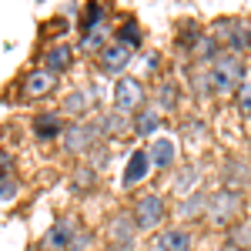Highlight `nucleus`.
Here are the masks:
<instances>
[{
	"instance_id": "11",
	"label": "nucleus",
	"mask_w": 251,
	"mask_h": 251,
	"mask_svg": "<svg viewBox=\"0 0 251 251\" xmlns=\"http://www.w3.org/2000/svg\"><path fill=\"white\" fill-rule=\"evenodd\" d=\"M174 157H177V148H174L171 137H157L154 144H151V164L154 168L168 171V168H174Z\"/></svg>"
},
{
	"instance_id": "5",
	"label": "nucleus",
	"mask_w": 251,
	"mask_h": 251,
	"mask_svg": "<svg viewBox=\"0 0 251 251\" xmlns=\"http://www.w3.org/2000/svg\"><path fill=\"white\" fill-rule=\"evenodd\" d=\"M134 221H137V228H157V225L164 221V201H161L157 194H144V198H137Z\"/></svg>"
},
{
	"instance_id": "23",
	"label": "nucleus",
	"mask_w": 251,
	"mask_h": 251,
	"mask_svg": "<svg viewBox=\"0 0 251 251\" xmlns=\"http://www.w3.org/2000/svg\"><path fill=\"white\" fill-rule=\"evenodd\" d=\"M94 164H84V168H77V171H74V188H77V191H87V188H91V184H94Z\"/></svg>"
},
{
	"instance_id": "30",
	"label": "nucleus",
	"mask_w": 251,
	"mask_h": 251,
	"mask_svg": "<svg viewBox=\"0 0 251 251\" xmlns=\"http://www.w3.org/2000/svg\"><path fill=\"white\" fill-rule=\"evenodd\" d=\"M0 198H3V204H10V201L17 198V181H14L10 174H3V191H0Z\"/></svg>"
},
{
	"instance_id": "12",
	"label": "nucleus",
	"mask_w": 251,
	"mask_h": 251,
	"mask_svg": "<svg viewBox=\"0 0 251 251\" xmlns=\"http://www.w3.org/2000/svg\"><path fill=\"white\" fill-rule=\"evenodd\" d=\"M157 248L161 251H191V234L184 228H164L157 234Z\"/></svg>"
},
{
	"instance_id": "4",
	"label": "nucleus",
	"mask_w": 251,
	"mask_h": 251,
	"mask_svg": "<svg viewBox=\"0 0 251 251\" xmlns=\"http://www.w3.org/2000/svg\"><path fill=\"white\" fill-rule=\"evenodd\" d=\"M141 100H144V87H141V80L117 77V84H114V104H117L121 114H127V111L141 107Z\"/></svg>"
},
{
	"instance_id": "31",
	"label": "nucleus",
	"mask_w": 251,
	"mask_h": 251,
	"mask_svg": "<svg viewBox=\"0 0 251 251\" xmlns=\"http://www.w3.org/2000/svg\"><path fill=\"white\" fill-rule=\"evenodd\" d=\"M104 251H131V245H111V248H104Z\"/></svg>"
},
{
	"instance_id": "29",
	"label": "nucleus",
	"mask_w": 251,
	"mask_h": 251,
	"mask_svg": "<svg viewBox=\"0 0 251 251\" xmlns=\"http://www.w3.org/2000/svg\"><path fill=\"white\" fill-rule=\"evenodd\" d=\"M91 245H94V234L91 231H80L74 241H71V248L67 251H91Z\"/></svg>"
},
{
	"instance_id": "15",
	"label": "nucleus",
	"mask_w": 251,
	"mask_h": 251,
	"mask_svg": "<svg viewBox=\"0 0 251 251\" xmlns=\"http://www.w3.org/2000/svg\"><path fill=\"white\" fill-rule=\"evenodd\" d=\"M201 181V164H184L174 174V191L177 194H194V184Z\"/></svg>"
},
{
	"instance_id": "19",
	"label": "nucleus",
	"mask_w": 251,
	"mask_h": 251,
	"mask_svg": "<svg viewBox=\"0 0 251 251\" xmlns=\"http://www.w3.org/2000/svg\"><path fill=\"white\" fill-rule=\"evenodd\" d=\"M97 127H100V134H104V137H117L124 127H127V121H124L121 111H111V114H104L100 121H97Z\"/></svg>"
},
{
	"instance_id": "26",
	"label": "nucleus",
	"mask_w": 251,
	"mask_h": 251,
	"mask_svg": "<svg viewBox=\"0 0 251 251\" xmlns=\"http://www.w3.org/2000/svg\"><path fill=\"white\" fill-rule=\"evenodd\" d=\"M100 17H104V7H97V3H87V10H84V24H80V27H84V34H87V30H94Z\"/></svg>"
},
{
	"instance_id": "27",
	"label": "nucleus",
	"mask_w": 251,
	"mask_h": 251,
	"mask_svg": "<svg viewBox=\"0 0 251 251\" xmlns=\"http://www.w3.org/2000/svg\"><path fill=\"white\" fill-rule=\"evenodd\" d=\"M238 107H241L245 117H251V80H245V84L238 87Z\"/></svg>"
},
{
	"instance_id": "13",
	"label": "nucleus",
	"mask_w": 251,
	"mask_h": 251,
	"mask_svg": "<svg viewBox=\"0 0 251 251\" xmlns=\"http://www.w3.org/2000/svg\"><path fill=\"white\" fill-rule=\"evenodd\" d=\"M148 164H151V151H134L127 168H124V188H134L137 181L148 174Z\"/></svg>"
},
{
	"instance_id": "17",
	"label": "nucleus",
	"mask_w": 251,
	"mask_h": 251,
	"mask_svg": "<svg viewBox=\"0 0 251 251\" xmlns=\"http://www.w3.org/2000/svg\"><path fill=\"white\" fill-rule=\"evenodd\" d=\"M208 204H211V198H208V194H201V191H194L191 198H188V201H184V204H177V218H198V214L204 211L208 214Z\"/></svg>"
},
{
	"instance_id": "20",
	"label": "nucleus",
	"mask_w": 251,
	"mask_h": 251,
	"mask_svg": "<svg viewBox=\"0 0 251 251\" xmlns=\"http://www.w3.org/2000/svg\"><path fill=\"white\" fill-rule=\"evenodd\" d=\"M157 127H161V114L157 111H141L134 121V134L137 137H148V134H154Z\"/></svg>"
},
{
	"instance_id": "10",
	"label": "nucleus",
	"mask_w": 251,
	"mask_h": 251,
	"mask_svg": "<svg viewBox=\"0 0 251 251\" xmlns=\"http://www.w3.org/2000/svg\"><path fill=\"white\" fill-rule=\"evenodd\" d=\"M71 64H74V50H71V44H57V47H50V50L44 54V71H50V74L67 71Z\"/></svg>"
},
{
	"instance_id": "8",
	"label": "nucleus",
	"mask_w": 251,
	"mask_h": 251,
	"mask_svg": "<svg viewBox=\"0 0 251 251\" xmlns=\"http://www.w3.org/2000/svg\"><path fill=\"white\" fill-rule=\"evenodd\" d=\"M134 231H137L134 214H114V218H111V225H107V234H111V241H114V245H131Z\"/></svg>"
},
{
	"instance_id": "9",
	"label": "nucleus",
	"mask_w": 251,
	"mask_h": 251,
	"mask_svg": "<svg viewBox=\"0 0 251 251\" xmlns=\"http://www.w3.org/2000/svg\"><path fill=\"white\" fill-rule=\"evenodd\" d=\"M34 134H37V141H50V137L64 134V121H60L57 111H44V114H37V121H34Z\"/></svg>"
},
{
	"instance_id": "22",
	"label": "nucleus",
	"mask_w": 251,
	"mask_h": 251,
	"mask_svg": "<svg viewBox=\"0 0 251 251\" xmlns=\"http://www.w3.org/2000/svg\"><path fill=\"white\" fill-rule=\"evenodd\" d=\"M117 44H124V47H137V44H141V30H137L134 20H127V24L117 30Z\"/></svg>"
},
{
	"instance_id": "16",
	"label": "nucleus",
	"mask_w": 251,
	"mask_h": 251,
	"mask_svg": "<svg viewBox=\"0 0 251 251\" xmlns=\"http://www.w3.org/2000/svg\"><path fill=\"white\" fill-rule=\"evenodd\" d=\"M91 100H97V94H91V91H74V94H67L60 111H67V114H74V117H84L91 111Z\"/></svg>"
},
{
	"instance_id": "18",
	"label": "nucleus",
	"mask_w": 251,
	"mask_h": 251,
	"mask_svg": "<svg viewBox=\"0 0 251 251\" xmlns=\"http://www.w3.org/2000/svg\"><path fill=\"white\" fill-rule=\"evenodd\" d=\"M228 27H231V30H218V34H221V37L228 40V44H231L234 50H245V47L251 44V30H245V27H241L238 20H231Z\"/></svg>"
},
{
	"instance_id": "6",
	"label": "nucleus",
	"mask_w": 251,
	"mask_h": 251,
	"mask_svg": "<svg viewBox=\"0 0 251 251\" xmlns=\"http://www.w3.org/2000/svg\"><path fill=\"white\" fill-rule=\"evenodd\" d=\"M77 234L80 231H77V221H74V218H60L57 225L44 234V248H47V251H67V248H71V241H74Z\"/></svg>"
},
{
	"instance_id": "1",
	"label": "nucleus",
	"mask_w": 251,
	"mask_h": 251,
	"mask_svg": "<svg viewBox=\"0 0 251 251\" xmlns=\"http://www.w3.org/2000/svg\"><path fill=\"white\" fill-rule=\"evenodd\" d=\"M245 67H241V60L234 57V54H221V57L211 64V84H214V94H228L234 87H241L245 80Z\"/></svg>"
},
{
	"instance_id": "14",
	"label": "nucleus",
	"mask_w": 251,
	"mask_h": 251,
	"mask_svg": "<svg viewBox=\"0 0 251 251\" xmlns=\"http://www.w3.org/2000/svg\"><path fill=\"white\" fill-rule=\"evenodd\" d=\"M54 80H57V74H50V71H34V74L27 77V84H24V91H27V97L50 94V91H54Z\"/></svg>"
},
{
	"instance_id": "25",
	"label": "nucleus",
	"mask_w": 251,
	"mask_h": 251,
	"mask_svg": "<svg viewBox=\"0 0 251 251\" xmlns=\"http://www.w3.org/2000/svg\"><path fill=\"white\" fill-rule=\"evenodd\" d=\"M181 134L188 137V144H191V148H198V141L204 137V124H198V121H184Z\"/></svg>"
},
{
	"instance_id": "2",
	"label": "nucleus",
	"mask_w": 251,
	"mask_h": 251,
	"mask_svg": "<svg viewBox=\"0 0 251 251\" xmlns=\"http://www.w3.org/2000/svg\"><path fill=\"white\" fill-rule=\"evenodd\" d=\"M238 208H241V194L231 191V188H225V191H218L211 198V204H208V221L211 225H228L238 218Z\"/></svg>"
},
{
	"instance_id": "3",
	"label": "nucleus",
	"mask_w": 251,
	"mask_h": 251,
	"mask_svg": "<svg viewBox=\"0 0 251 251\" xmlns=\"http://www.w3.org/2000/svg\"><path fill=\"white\" fill-rule=\"evenodd\" d=\"M100 134V127L97 124H87V121H80V124H71L67 127V134H64V148L71 151V154H84V151H91L94 148V141Z\"/></svg>"
},
{
	"instance_id": "24",
	"label": "nucleus",
	"mask_w": 251,
	"mask_h": 251,
	"mask_svg": "<svg viewBox=\"0 0 251 251\" xmlns=\"http://www.w3.org/2000/svg\"><path fill=\"white\" fill-rule=\"evenodd\" d=\"M157 104H161V111H171L174 104H177V87H174V84H161V91H157Z\"/></svg>"
},
{
	"instance_id": "7",
	"label": "nucleus",
	"mask_w": 251,
	"mask_h": 251,
	"mask_svg": "<svg viewBox=\"0 0 251 251\" xmlns=\"http://www.w3.org/2000/svg\"><path fill=\"white\" fill-rule=\"evenodd\" d=\"M131 64V47H124V44H111L104 54H100V71L104 74H117L121 77V71Z\"/></svg>"
},
{
	"instance_id": "21",
	"label": "nucleus",
	"mask_w": 251,
	"mask_h": 251,
	"mask_svg": "<svg viewBox=\"0 0 251 251\" xmlns=\"http://www.w3.org/2000/svg\"><path fill=\"white\" fill-rule=\"evenodd\" d=\"M104 37H107V30H104V27H94V30L84 34L80 47H84V50H97V57H100V54L107 50V47H104Z\"/></svg>"
},
{
	"instance_id": "28",
	"label": "nucleus",
	"mask_w": 251,
	"mask_h": 251,
	"mask_svg": "<svg viewBox=\"0 0 251 251\" xmlns=\"http://www.w3.org/2000/svg\"><path fill=\"white\" fill-rule=\"evenodd\" d=\"M231 245H238V248H248V245H251V221L231 231Z\"/></svg>"
}]
</instances>
